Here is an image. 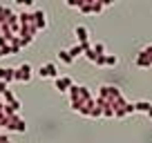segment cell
Segmentation results:
<instances>
[{
  "instance_id": "5bb4252c",
  "label": "cell",
  "mask_w": 152,
  "mask_h": 143,
  "mask_svg": "<svg viewBox=\"0 0 152 143\" xmlns=\"http://www.w3.org/2000/svg\"><path fill=\"white\" fill-rule=\"evenodd\" d=\"M85 52H87V49L83 47V45H78V43H76V45H72V47H69V54H72V58H74V61H76L78 56H85Z\"/></svg>"
},
{
  "instance_id": "2e32d148",
  "label": "cell",
  "mask_w": 152,
  "mask_h": 143,
  "mask_svg": "<svg viewBox=\"0 0 152 143\" xmlns=\"http://www.w3.org/2000/svg\"><path fill=\"white\" fill-rule=\"evenodd\" d=\"M92 49H94L99 56H105V54H107V49H105V45L101 43V40H94V43H92Z\"/></svg>"
},
{
  "instance_id": "30bf717a",
  "label": "cell",
  "mask_w": 152,
  "mask_h": 143,
  "mask_svg": "<svg viewBox=\"0 0 152 143\" xmlns=\"http://www.w3.org/2000/svg\"><path fill=\"white\" fill-rule=\"evenodd\" d=\"M134 65L141 67V69H150V67H152V58H150V56H148V54L141 49V52L134 56Z\"/></svg>"
},
{
  "instance_id": "8992f818",
  "label": "cell",
  "mask_w": 152,
  "mask_h": 143,
  "mask_svg": "<svg viewBox=\"0 0 152 143\" xmlns=\"http://www.w3.org/2000/svg\"><path fill=\"white\" fill-rule=\"evenodd\" d=\"M40 78H54L56 81L58 76H61V72H58V67H56V63H43V65L38 67V72H36Z\"/></svg>"
},
{
  "instance_id": "52a82bcc",
  "label": "cell",
  "mask_w": 152,
  "mask_h": 143,
  "mask_svg": "<svg viewBox=\"0 0 152 143\" xmlns=\"http://www.w3.org/2000/svg\"><path fill=\"white\" fill-rule=\"evenodd\" d=\"M74 36H76V43L78 45H85V43H92V31H90V27H87V25H76L74 27Z\"/></svg>"
},
{
  "instance_id": "e0dca14e",
  "label": "cell",
  "mask_w": 152,
  "mask_h": 143,
  "mask_svg": "<svg viewBox=\"0 0 152 143\" xmlns=\"http://www.w3.org/2000/svg\"><path fill=\"white\" fill-rule=\"evenodd\" d=\"M119 65V56L116 54H107L105 56V67H116Z\"/></svg>"
},
{
  "instance_id": "603a6c76",
  "label": "cell",
  "mask_w": 152,
  "mask_h": 143,
  "mask_svg": "<svg viewBox=\"0 0 152 143\" xmlns=\"http://www.w3.org/2000/svg\"><path fill=\"white\" fill-rule=\"evenodd\" d=\"M105 56H107V54H105ZM105 56H99L94 65H96V67H105Z\"/></svg>"
},
{
  "instance_id": "f1b7e54d",
  "label": "cell",
  "mask_w": 152,
  "mask_h": 143,
  "mask_svg": "<svg viewBox=\"0 0 152 143\" xmlns=\"http://www.w3.org/2000/svg\"><path fill=\"white\" fill-rule=\"evenodd\" d=\"M148 119H152V110H150V112H148Z\"/></svg>"
},
{
  "instance_id": "4dcf8cb0",
  "label": "cell",
  "mask_w": 152,
  "mask_h": 143,
  "mask_svg": "<svg viewBox=\"0 0 152 143\" xmlns=\"http://www.w3.org/2000/svg\"><path fill=\"white\" fill-rule=\"evenodd\" d=\"M0 136H2V132H0Z\"/></svg>"
},
{
  "instance_id": "f546056e",
  "label": "cell",
  "mask_w": 152,
  "mask_h": 143,
  "mask_svg": "<svg viewBox=\"0 0 152 143\" xmlns=\"http://www.w3.org/2000/svg\"><path fill=\"white\" fill-rule=\"evenodd\" d=\"M0 114H2V107H0Z\"/></svg>"
},
{
  "instance_id": "ac0fdd59",
  "label": "cell",
  "mask_w": 152,
  "mask_h": 143,
  "mask_svg": "<svg viewBox=\"0 0 152 143\" xmlns=\"http://www.w3.org/2000/svg\"><path fill=\"white\" fill-rule=\"evenodd\" d=\"M18 7H20V9H36L34 0H18Z\"/></svg>"
},
{
  "instance_id": "d6986e66",
  "label": "cell",
  "mask_w": 152,
  "mask_h": 143,
  "mask_svg": "<svg viewBox=\"0 0 152 143\" xmlns=\"http://www.w3.org/2000/svg\"><path fill=\"white\" fill-rule=\"evenodd\" d=\"M85 58H87V61H90V63H96V58H99V54H96L94 49H87V52H85Z\"/></svg>"
},
{
  "instance_id": "7c38bea8",
  "label": "cell",
  "mask_w": 152,
  "mask_h": 143,
  "mask_svg": "<svg viewBox=\"0 0 152 143\" xmlns=\"http://www.w3.org/2000/svg\"><path fill=\"white\" fill-rule=\"evenodd\" d=\"M2 112H5L7 116H16V114H20V101L16 98L14 103H7L5 107H2Z\"/></svg>"
},
{
  "instance_id": "7402d4cb",
  "label": "cell",
  "mask_w": 152,
  "mask_h": 143,
  "mask_svg": "<svg viewBox=\"0 0 152 143\" xmlns=\"http://www.w3.org/2000/svg\"><path fill=\"white\" fill-rule=\"evenodd\" d=\"M125 112H128V116H130V114H134V112H137L134 103H130V101H128V103H125Z\"/></svg>"
},
{
  "instance_id": "44dd1931",
  "label": "cell",
  "mask_w": 152,
  "mask_h": 143,
  "mask_svg": "<svg viewBox=\"0 0 152 143\" xmlns=\"http://www.w3.org/2000/svg\"><path fill=\"white\" fill-rule=\"evenodd\" d=\"M125 116H128V112H125V105L121 107V110L114 112V119H125Z\"/></svg>"
},
{
  "instance_id": "8fae6325",
  "label": "cell",
  "mask_w": 152,
  "mask_h": 143,
  "mask_svg": "<svg viewBox=\"0 0 152 143\" xmlns=\"http://www.w3.org/2000/svg\"><path fill=\"white\" fill-rule=\"evenodd\" d=\"M0 81L2 83H14L16 81V67H0Z\"/></svg>"
},
{
  "instance_id": "5b68a950",
  "label": "cell",
  "mask_w": 152,
  "mask_h": 143,
  "mask_svg": "<svg viewBox=\"0 0 152 143\" xmlns=\"http://www.w3.org/2000/svg\"><path fill=\"white\" fill-rule=\"evenodd\" d=\"M31 78H34V67L29 65L27 61L20 63V65L16 67V81L18 83H29Z\"/></svg>"
},
{
  "instance_id": "6da1fadb",
  "label": "cell",
  "mask_w": 152,
  "mask_h": 143,
  "mask_svg": "<svg viewBox=\"0 0 152 143\" xmlns=\"http://www.w3.org/2000/svg\"><path fill=\"white\" fill-rule=\"evenodd\" d=\"M67 94H69V107L72 110L78 112L81 116H87V119H90L92 110L96 107V98L92 96L90 87L87 85H76L74 83V87H72Z\"/></svg>"
},
{
  "instance_id": "9c48e42d",
  "label": "cell",
  "mask_w": 152,
  "mask_h": 143,
  "mask_svg": "<svg viewBox=\"0 0 152 143\" xmlns=\"http://www.w3.org/2000/svg\"><path fill=\"white\" fill-rule=\"evenodd\" d=\"M54 87H56L58 92H69L72 87H74V81H72V76H67V74H61V76L54 81Z\"/></svg>"
},
{
  "instance_id": "4fadbf2b",
  "label": "cell",
  "mask_w": 152,
  "mask_h": 143,
  "mask_svg": "<svg viewBox=\"0 0 152 143\" xmlns=\"http://www.w3.org/2000/svg\"><path fill=\"white\" fill-rule=\"evenodd\" d=\"M134 107H137V112H141V114L148 116V112L152 110V103H150V101H137V103H134Z\"/></svg>"
},
{
  "instance_id": "9a60e30c",
  "label": "cell",
  "mask_w": 152,
  "mask_h": 143,
  "mask_svg": "<svg viewBox=\"0 0 152 143\" xmlns=\"http://www.w3.org/2000/svg\"><path fill=\"white\" fill-rule=\"evenodd\" d=\"M58 58H61L63 65H72V63H74V58H72L69 49H58Z\"/></svg>"
},
{
  "instance_id": "277c9868",
  "label": "cell",
  "mask_w": 152,
  "mask_h": 143,
  "mask_svg": "<svg viewBox=\"0 0 152 143\" xmlns=\"http://www.w3.org/2000/svg\"><path fill=\"white\" fill-rule=\"evenodd\" d=\"M5 130H7V132H18V134H25V130H27V123H25V119H23L20 114H16V116H7Z\"/></svg>"
},
{
  "instance_id": "4316f807",
  "label": "cell",
  "mask_w": 152,
  "mask_h": 143,
  "mask_svg": "<svg viewBox=\"0 0 152 143\" xmlns=\"http://www.w3.org/2000/svg\"><path fill=\"white\" fill-rule=\"evenodd\" d=\"M0 107H5V98H2V92H0Z\"/></svg>"
},
{
  "instance_id": "d4e9b609",
  "label": "cell",
  "mask_w": 152,
  "mask_h": 143,
  "mask_svg": "<svg viewBox=\"0 0 152 143\" xmlns=\"http://www.w3.org/2000/svg\"><path fill=\"white\" fill-rule=\"evenodd\" d=\"M143 52H145V54H148V56H150V58H152V43H148V45H145V47H143Z\"/></svg>"
},
{
  "instance_id": "7a4b0ae2",
  "label": "cell",
  "mask_w": 152,
  "mask_h": 143,
  "mask_svg": "<svg viewBox=\"0 0 152 143\" xmlns=\"http://www.w3.org/2000/svg\"><path fill=\"white\" fill-rule=\"evenodd\" d=\"M96 103L101 105V107H112L114 112L121 110L128 101H125L123 92L119 90L116 85H110V83H105V85L99 87V94H96Z\"/></svg>"
},
{
  "instance_id": "cb8c5ba5",
  "label": "cell",
  "mask_w": 152,
  "mask_h": 143,
  "mask_svg": "<svg viewBox=\"0 0 152 143\" xmlns=\"http://www.w3.org/2000/svg\"><path fill=\"white\" fill-rule=\"evenodd\" d=\"M7 11H9V7H7V5H0V20L7 16Z\"/></svg>"
},
{
  "instance_id": "ba28073f",
  "label": "cell",
  "mask_w": 152,
  "mask_h": 143,
  "mask_svg": "<svg viewBox=\"0 0 152 143\" xmlns=\"http://www.w3.org/2000/svg\"><path fill=\"white\" fill-rule=\"evenodd\" d=\"M34 23H36V27H38V31H45L47 29V11L45 9H40V7H36L34 9Z\"/></svg>"
},
{
  "instance_id": "484cf974",
  "label": "cell",
  "mask_w": 152,
  "mask_h": 143,
  "mask_svg": "<svg viewBox=\"0 0 152 143\" xmlns=\"http://www.w3.org/2000/svg\"><path fill=\"white\" fill-rule=\"evenodd\" d=\"M0 143H14V141H11V139L7 136V134H2V136H0Z\"/></svg>"
},
{
  "instance_id": "83f0119b",
  "label": "cell",
  "mask_w": 152,
  "mask_h": 143,
  "mask_svg": "<svg viewBox=\"0 0 152 143\" xmlns=\"http://www.w3.org/2000/svg\"><path fill=\"white\" fill-rule=\"evenodd\" d=\"M2 56H5V49H2V47H0V58H2Z\"/></svg>"
},
{
  "instance_id": "ffe728a7",
  "label": "cell",
  "mask_w": 152,
  "mask_h": 143,
  "mask_svg": "<svg viewBox=\"0 0 152 143\" xmlns=\"http://www.w3.org/2000/svg\"><path fill=\"white\" fill-rule=\"evenodd\" d=\"M81 2H83V0H65V5L72 7V9H78V7H81Z\"/></svg>"
},
{
  "instance_id": "3957f363",
  "label": "cell",
  "mask_w": 152,
  "mask_h": 143,
  "mask_svg": "<svg viewBox=\"0 0 152 143\" xmlns=\"http://www.w3.org/2000/svg\"><path fill=\"white\" fill-rule=\"evenodd\" d=\"M105 7H107L105 0H83L81 7H78V11H81L83 16H90V14H101Z\"/></svg>"
}]
</instances>
